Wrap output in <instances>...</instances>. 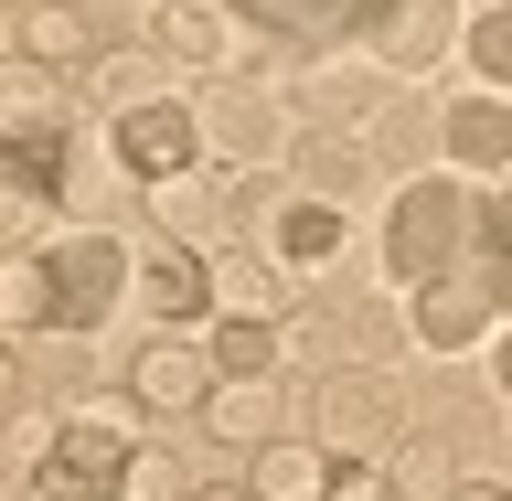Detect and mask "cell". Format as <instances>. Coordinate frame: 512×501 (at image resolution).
I'll return each mask as SVG.
<instances>
[{
  "mask_svg": "<svg viewBox=\"0 0 512 501\" xmlns=\"http://www.w3.org/2000/svg\"><path fill=\"white\" fill-rule=\"evenodd\" d=\"M470 235H480L470 182H406L395 214H384V278H395V288L448 278V267H470Z\"/></svg>",
  "mask_w": 512,
  "mask_h": 501,
  "instance_id": "obj_1",
  "label": "cell"
},
{
  "mask_svg": "<svg viewBox=\"0 0 512 501\" xmlns=\"http://www.w3.org/2000/svg\"><path fill=\"white\" fill-rule=\"evenodd\" d=\"M310 427L331 459H384V448L406 438V384L384 374V363H331L310 395Z\"/></svg>",
  "mask_w": 512,
  "mask_h": 501,
  "instance_id": "obj_2",
  "label": "cell"
},
{
  "mask_svg": "<svg viewBox=\"0 0 512 501\" xmlns=\"http://www.w3.org/2000/svg\"><path fill=\"white\" fill-rule=\"evenodd\" d=\"M43 278H54V331H96V320L128 299L139 256H128L107 224H64V235H43Z\"/></svg>",
  "mask_w": 512,
  "mask_h": 501,
  "instance_id": "obj_3",
  "label": "cell"
},
{
  "mask_svg": "<svg viewBox=\"0 0 512 501\" xmlns=\"http://www.w3.org/2000/svg\"><path fill=\"white\" fill-rule=\"evenodd\" d=\"M502 278H480V267H448V278H427V288H406V331L427 342V363L438 352H480L491 331H502Z\"/></svg>",
  "mask_w": 512,
  "mask_h": 501,
  "instance_id": "obj_4",
  "label": "cell"
},
{
  "mask_svg": "<svg viewBox=\"0 0 512 501\" xmlns=\"http://www.w3.org/2000/svg\"><path fill=\"white\" fill-rule=\"evenodd\" d=\"M459 0H395L374 32H363V54H374V75H438L448 54H459Z\"/></svg>",
  "mask_w": 512,
  "mask_h": 501,
  "instance_id": "obj_5",
  "label": "cell"
},
{
  "mask_svg": "<svg viewBox=\"0 0 512 501\" xmlns=\"http://www.w3.org/2000/svg\"><path fill=\"white\" fill-rule=\"evenodd\" d=\"M128 299L150 310V331H192V320H214V256L182 246V235H160V256L128 278Z\"/></svg>",
  "mask_w": 512,
  "mask_h": 501,
  "instance_id": "obj_6",
  "label": "cell"
},
{
  "mask_svg": "<svg viewBox=\"0 0 512 501\" xmlns=\"http://www.w3.org/2000/svg\"><path fill=\"white\" fill-rule=\"evenodd\" d=\"M107 139H118V160L139 171V182H171V171H192V160H203V118H192L182 96H150V107L107 118Z\"/></svg>",
  "mask_w": 512,
  "mask_h": 501,
  "instance_id": "obj_7",
  "label": "cell"
},
{
  "mask_svg": "<svg viewBox=\"0 0 512 501\" xmlns=\"http://www.w3.org/2000/svg\"><path fill=\"white\" fill-rule=\"evenodd\" d=\"M214 352L192 342V331H150L139 342V363H128V395L139 406H160V416H203V395H214Z\"/></svg>",
  "mask_w": 512,
  "mask_h": 501,
  "instance_id": "obj_8",
  "label": "cell"
},
{
  "mask_svg": "<svg viewBox=\"0 0 512 501\" xmlns=\"http://www.w3.org/2000/svg\"><path fill=\"white\" fill-rule=\"evenodd\" d=\"M267 96H278V86H214L203 107H192V118H203V150H224L235 171H256L267 150H288L299 128H288L278 107H267Z\"/></svg>",
  "mask_w": 512,
  "mask_h": 501,
  "instance_id": "obj_9",
  "label": "cell"
},
{
  "mask_svg": "<svg viewBox=\"0 0 512 501\" xmlns=\"http://www.w3.org/2000/svg\"><path fill=\"white\" fill-rule=\"evenodd\" d=\"M267 246H278L288 278H320V267H342V256H352V203L278 192V214H267Z\"/></svg>",
  "mask_w": 512,
  "mask_h": 501,
  "instance_id": "obj_10",
  "label": "cell"
},
{
  "mask_svg": "<svg viewBox=\"0 0 512 501\" xmlns=\"http://www.w3.org/2000/svg\"><path fill=\"white\" fill-rule=\"evenodd\" d=\"M246 171H203V160H192V171H171V182H150V224L160 235H182V246H203V235H224V224L246 214Z\"/></svg>",
  "mask_w": 512,
  "mask_h": 501,
  "instance_id": "obj_11",
  "label": "cell"
},
{
  "mask_svg": "<svg viewBox=\"0 0 512 501\" xmlns=\"http://www.w3.org/2000/svg\"><path fill=\"white\" fill-rule=\"evenodd\" d=\"M438 150H448V171H512V96L491 86V96H459L438 118Z\"/></svg>",
  "mask_w": 512,
  "mask_h": 501,
  "instance_id": "obj_12",
  "label": "cell"
},
{
  "mask_svg": "<svg viewBox=\"0 0 512 501\" xmlns=\"http://www.w3.org/2000/svg\"><path fill=\"white\" fill-rule=\"evenodd\" d=\"M288 171H299V192H320V203H352V192L374 182V150H363V139H331V128H299V139H288Z\"/></svg>",
  "mask_w": 512,
  "mask_h": 501,
  "instance_id": "obj_13",
  "label": "cell"
},
{
  "mask_svg": "<svg viewBox=\"0 0 512 501\" xmlns=\"http://www.w3.org/2000/svg\"><path fill=\"white\" fill-rule=\"evenodd\" d=\"M22 54H32V64H54V75H86L107 43H96V22L75 11V0H32V11H22Z\"/></svg>",
  "mask_w": 512,
  "mask_h": 501,
  "instance_id": "obj_14",
  "label": "cell"
},
{
  "mask_svg": "<svg viewBox=\"0 0 512 501\" xmlns=\"http://www.w3.org/2000/svg\"><path fill=\"white\" fill-rule=\"evenodd\" d=\"M278 288H288L278 246H224V256H214V310H246V320H278Z\"/></svg>",
  "mask_w": 512,
  "mask_h": 501,
  "instance_id": "obj_15",
  "label": "cell"
},
{
  "mask_svg": "<svg viewBox=\"0 0 512 501\" xmlns=\"http://www.w3.org/2000/svg\"><path fill=\"white\" fill-rule=\"evenodd\" d=\"M0 128H75V107H64V75H54V64H32V54L0 64Z\"/></svg>",
  "mask_w": 512,
  "mask_h": 501,
  "instance_id": "obj_16",
  "label": "cell"
},
{
  "mask_svg": "<svg viewBox=\"0 0 512 501\" xmlns=\"http://www.w3.org/2000/svg\"><path fill=\"white\" fill-rule=\"evenodd\" d=\"M331 491V448H299V438H267L256 448V501H320Z\"/></svg>",
  "mask_w": 512,
  "mask_h": 501,
  "instance_id": "obj_17",
  "label": "cell"
},
{
  "mask_svg": "<svg viewBox=\"0 0 512 501\" xmlns=\"http://www.w3.org/2000/svg\"><path fill=\"white\" fill-rule=\"evenodd\" d=\"M267 416H278L267 406V374H224L214 395H203V427H214L224 448H267Z\"/></svg>",
  "mask_w": 512,
  "mask_h": 501,
  "instance_id": "obj_18",
  "label": "cell"
},
{
  "mask_svg": "<svg viewBox=\"0 0 512 501\" xmlns=\"http://www.w3.org/2000/svg\"><path fill=\"white\" fill-rule=\"evenodd\" d=\"M22 331H54V278H43V246L32 256H0V342Z\"/></svg>",
  "mask_w": 512,
  "mask_h": 501,
  "instance_id": "obj_19",
  "label": "cell"
},
{
  "mask_svg": "<svg viewBox=\"0 0 512 501\" xmlns=\"http://www.w3.org/2000/svg\"><path fill=\"white\" fill-rule=\"evenodd\" d=\"M203 352H214V374H278V320H246V310H214V331H203Z\"/></svg>",
  "mask_w": 512,
  "mask_h": 501,
  "instance_id": "obj_20",
  "label": "cell"
},
{
  "mask_svg": "<svg viewBox=\"0 0 512 501\" xmlns=\"http://www.w3.org/2000/svg\"><path fill=\"white\" fill-rule=\"evenodd\" d=\"M160 64H171V54H150V43H139V54H96L86 64V75H96V107H107V118L150 107V96H160Z\"/></svg>",
  "mask_w": 512,
  "mask_h": 501,
  "instance_id": "obj_21",
  "label": "cell"
},
{
  "mask_svg": "<svg viewBox=\"0 0 512 501\" xmlns=\"http://www.w3.org/2000/svg\"><path fill=\"white\" fill-rule=\"evenodd\" d=\"M459 54H470V75H480V86H512V0L470 11V32H459Z\"/></svg>",
  "mask_w": 512,
  "mask_h": 501,
  "instance_id": "obj_22",
  "label": "cell"
},
{
  "mask_svg": "<svg viewBox=\"0 0 512 501\" xmlns=\"http://www.w3.org/2000/svg\"><path fill=\"white\" fill-rule=\"evenodd\" d=\"M459 480H448V459H438V438L427 448H395V501H448Z\"/></svg>",
  "mask_w": 512,
  "mask_h": 501,
  "instance_id": "obj_23",
  "label": "cell"
},
{
  "mask_svg": "<svg viewBox=\"0 0 512 501\" xmlns=\"http://www.w3.org/2000/svg\"><path fill=\"white\" fill-rule=\"evenodd\" d=\"M395 331H406L395 299H352V310H342V342H352V352H395Z\"/></svg>",
  "mask_w": 512,
  "mask_h": 501,
  "instance_id": "obj_24",
  "label": "cell"
},
{
  "mask_svg": "<svg viewBox=\"0 0 512 501\" xmlns=\"http://www.w3.org/2000/svg\"><path fill=\"white\" fill-rule=\"evenodd\" d=\"M331 342H342V320H320V310L278 320V352H288V363H320V374H331Z\"/></svg>",
  "mask_w": 512,
  "mask_h": 501,
  "instance_id": "obj_25",
  "label": "cell"
},
{
  "mask_svg": "<svg viewBox=\"0 0 512 501\" xmlns=\"http://www.w3.org/2000/svg\"><path fill=\"white\" fill-rule=\"evenodd\" d=\"M54 438H64V416H11V427H0V448H11L22 470H43V459H54Z\"/></svg>",
  "mask_w": 512,
  "mask_h": 501,
  "instance_id": "obj_26",
  "label": "cell"
},
{
  "mask_svg": "<svg viewBox=\"0 0 512 501\" xmlns=\"http://www.w3.org/2000/svg\"><path fill=\"white\" fill-rule=\"evenodd\" d=\"M331 501H395V470H374V459H331Z\"/></svg>",
  "mask_w": 512,
  "mask_h": 501,
  "instance_id": "obj_27",
  "label": "cell"
},
{
  "mask_svg": "<svg viewBox=\"0 0 512 501\" xmlns=\"http://www.w3.org/2000/svg\"><path fill=\"white\" fill-rule=\"evenodd\" d=\"M128 501H192V491L171 480V459H150V448H139V459H128Z\"/></svg>",
  "mask_w": 512,
  "mask_h": 501,
  "instance_id": "obj_28",
  "label": "cell"
},
{
  "mask_svg": "<svg viewBox=\"0 0 512 501\" xmlns=\"http://www.w3.org/2000/svg\"><path fill=\"white\" fill-rule=\"evenodd\" d=\"M363 150H427V128H416V107H384V118H374V139H363Z\"/></svg>",
  "mask_w": 512,
  "mask_h": 501,
  "instance_id": "obj_29",
  "label": "cell"
},
{
  "mask_svg": "<svg viewBox=\"0 0 512 501\" xmlns=\"http://www.w3.org/2000/svg\"><path fill=\"white\" fill-rule=\"evenodd\" d=\"M480 352H491V384H502V395H512V310H502V331H491V342H480Z\"/></svg>",
  "mask_w": 512,
  "mask_h": 501,
  "instance_id": "obj_30",
  "label": "cell"
},
{
  "mask_svg": "<svg viewBox=\"0 0 512 501\" xmlns=\"http://www.w3.org/2000/svg\"><path fill=\"white\" fill-rule=\"evenodd\" d=\"M331 11H342V32H374L384 11H395V0H331Z\"/></svg>",
  "mask_w": 512,
  "mask_h": 501,
  "instance_id": "obj_31",
  "label": "cell"
},
{
  "mask_svg": "<svg viewBox=\"0 0 512 501\" xmlns=\"http://www.w3.org/2000/svg\"><path fill=\"white\" fill-rule=\"evenodd\" d=\"M22 406V363H11V342H0V416Z\"/></svg>",
  "mask_w": 512,
  "mask_h": 501,
  "instance_id": "obj_32",
  "label": "cell"
},
{
  "mask_svg": "<svg viewBox=\"0 0 512 501\" xmlns=\"http://www.w3.org/2000/svg\"><path fill=\"white\" fill-rule=\"evenodd\" d=\"M448 501H512V480H459Z\"/></svg>",
  "mask_w": 512,
  "mask_h": 501,
  "instance_id": "obj_33",
  "label": "cell"
},
{
  "mask_svg": "<svg viewBox=\"0 0 512 501\" xmlns=\"http://www.w3.org/2000/svg\"><path fill=\"white\" fill-rule=\"evenodd\" d=\"M192 501H256V491H224V480H203V491H192Z\"/></svg>",
  "mask_w": 512,
  "mask_h": 501,
  "instance_id": "obj_34",
  "label": "cell"
},
{
  "mask_svg": "<svg viewBox=\"0 0 512 501\" xmlns=\"http://www.w3.org/2000/svg\"><path fill=\"white\" fill-rule=\"evenodd\" d=\"M502 299H512V256H502Z\"/></svg>",
  "mask_w": 512,
  "mask_h": 501,
  "instance_id": "obj_35",
  "label": "cell"
},
{
  "mask_svg": "<svg viewBox=\"0 0 512 501\" xmlns=\"http://www.w3.org/2000/svg\"><path fill=\"white\" fill-rule=\"evenodd\" d=\"M0 11H32V0H0Z\"/></svg>",
  "mask_w": 512,
  "mask_h": 501,
  "instance_id": "obj_36",
  "label": "cell"
},
{
  "mask_svg": "<svg viewBox=\"0 0 512 501\" xmlns=\"http://www.w3.org/2000/svg\"><path fill=\"white\" fill-rule=\"evenodd\" d=\"M320 501H331V491H320Z\"/></svg>",
  "mask_w": 512,
  "mask_h": 501,
  "instance_id": "obj_37",
  "label": "cell"
}]
</instances>
